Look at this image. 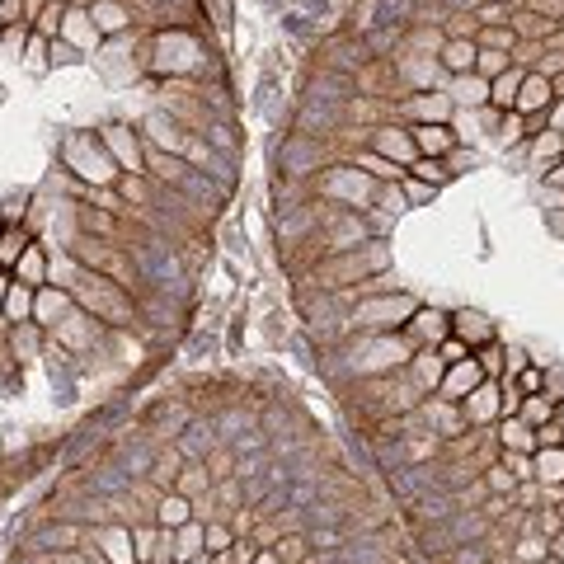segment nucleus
<instances>
[{
	"label": "nucleus",
	"instance_id": "obj_1",
	"mask_svg": "<svg viewBox=\"0 0 564 564\" xmlns=\"http://www.w3.org/2000/svg\"><path fill=\"white\" fill-rule=\"evenodd\" d=\"M485 531H489V518L479 513V508H457L451 518L423 527V531H418V546L428 550V555H447V550H457V546L479 541Z\"/></svg>",
	"mask_w": 564,
	"mask_h": 564
},
{
	"label": "nucleus",
	"instance_id": "obj_2",
	"mask_svg": "<svg viewBox=\"0 0 564 564\" xmlns=\"http://www.w3.org/2000/svg\"><path fill=\"white\" fill-rule=\"evenodd\" d=\"M438 485V466H395L390 470V489L400 494V503H414L423 489Z\"/></svg>",
	"mask_w": 564,
	"mask_h": 564
},
{
	"label": "nucleus",
	"instance_id": "obj_3",
	"mask_svg": "<svg viewBox=\"0 0 564 564\" xmlns=\"http://www.w3.org/2000/svg\"><path fill=\"white\" fill-rule=\"evenodd\" d=\"M80 546V527L76 522H56V527H43L28 536V546L24 550H34V555H62V550H76Z\"/></svg>",
	"mask_w": 564,
	"mask_h": 564
},
{
	"label": "nucleus",
	"instance_id": "obj_4",
	"mask_svg": "<svg viewBox=\"0 0 564 564\" xmlns=\"http://www.w3.org/2000/svg\"><path fill=\"white\" fill-rule=\"evenodd\" d=\"M414 518H418V527H428V522H442V518H451V513H457V494H451V489H442V485H433V489H423L414 503Z\"/></svg>",
	"mask_w": 564,
	"mask_h": 564
},
{
	"label": "nucleus",
	"instance_id": "obj_5",
	"mask_svg": "<svg viewBox=\"0 0 564 564\" xmlns=\"http://www.w3.org/2000/svg\"><path fill=\"white\" fill-rule=\"evenodd\" d=\"M95 541H99V550L108 555V564H136L132 531H127L123 522H104V527L95 531Z\"/></svg>",
	"mask_w": 564,
	"mask_h": 564
},
{
	"label": "nucleus",
	"instance_id": "obj_6",
	"mask_svg": "<svg viewBox=\"0 0 564 564\" xmlns=\"http://www.w3.org/2000/svg\"><path fill=\"white\" fill-rule=\"evenodd\" d=\"M197 555H207V527L193 518V522L175 527V564H188Z\"/></svg>",
	"mask_w": 564,
	"mask_h": 564
},
{
	"label": "nucleus",
	"instance_id": "obj_7",
	"mask_svg": "<svg viewBox=\"0 0 564 564\" xmlns=\"http://www.w3.org/2000/svg\"><path fill=\"white\" fill-rule=\"evenodd\" d=\"M212 447H217V428H212V423H188V428L179 433V457H188V461H207Z\"/></svg>",
	"mask_w": 564,
	"mask_h": 564
},
{
	"label": "nucleus",
	"instance_id": "obj_8",
	"mask_svg": "<svg viewBox=\"0 0 564 564\" xmlns=\"http://www.w3.org/2000/svg\"><path fill=\"white\" fill-rule=\"evenodd\" d=\"M156 522L169 527V531L184 527V522H193V499H188V494H165L160 508H156Z\"/></svg>",
	"mask_w": 564,
	"mask_h": 564
},
{
	"label": "nucleus",
	"instance_id": "obj_9",
	"mask_svg": "<svg viewBox=\"0 0 564 564\" xmlns=\"http://www.w3.org/2000/svg\"><path fill=\"white\" fill-rule=\"evenodd\" d=\"M127 485H132V475H127L123 466H104V470H95V475H90V489H95L99 499L127 494Z\"/></svg>",
	"mask_w": 564,
	"mask_h": 564
},
{
	"label": "nucleus",
	"instance_id": "obj_10",
	"mask_svg": "<svg viewBox=\"0 0 564 564\" xmlns=\"http://www.w3.org/2000/svg\"><path fill=\"white\" fill-rule=\"evenodd\" d=\"M141 268H146V277H156V282L175 277V259H169L165 245H141Z\"/></svg>",
	"mask_w": 564,
	"mask_h": 564
},
{
	"label": "nucleus",
	"instance_id": "obj_11",
	"mask_svg": "<svg viewBox=\"0 0 564 564\" xmlns=\"http://www.w3.org/2000/svg\"><path fill=\"white\" fill-rule=\"evenodd\" d=\"M546 555H550V541H546V536H536V531H527V536L513 541V559H522V564H541Z\"/></svg>",
	"mask_w": 564,
	"mask_h": 564
},
{
	"label": "nucleus",
	"instance_id": "obj_12",
	"mask_svg": "<svg viewBox=\"0 0 564 564\" xmlns=\"http://www.w3.org/2000/svg\"><path fill=\"white\" fill-rule=\"evenodd\" d=\"M282 564H301L306 555H310V541H306V536L301 531H292V536H282V541H277V550H273Z\"/></svg>",
	"mask_w": 564,
	"mask_h": 564
},
{
	"label": "nucleus",
	"instance_id": "obj_13",
	"mask_svg": "<svg viewBox=\"0 0 564 564\" xmlns=\"http://www.w3.org/2000/svg\"><path fill=\"white\" fill-rule=\"evenodd\" d=\"M156 541H160V531H156V527H132L136 564H156Z\"/></svg>",
	"mask_w": 564,
	"mask_h": 564
},
{
	"label": "nucleus",
	"instance_id": "obj_14",
	"mask_svg": "<svg viewBox=\"0 0 564 564\" xmlns=\"http://www.w3.org/2000/svg\"><path fill=\"white\" fill-rule=\"evenodd\" d=\"M447 564H489V546H485V536L470 546H457V550H447Z\"/></svg>",
	"mask_w": 564,
	"mask_h": 564
},
{
	"label": "nucleus",
	"instance_id": "obj_15",
	"mask_svg": "<svg viewBox=\"0 0 564 564\" xmlns=\"http://www.w3.org/2000/svg\"><path fill=\"white\" fill-rule=\"evenodd\" d=\"M306 541L316 550H338V546H344V527H310Z\"/></svg>",
	"mask_w": 564,
	"mask_h": 564
},
{
	"label": "nucleus",
	"instance_id": "obj_16",
	"mask_svg": "<svg viewBox=\"0 0 564 564\" xmlns=\"http://www.w3.org/2000/svg\"><path fill=\"white\" fill-rule=\"evenodd\" d=\"M231 546H236V531L221 527V522H207V555H221V550H231Z\"/></svg>",
	"mask_w": 564,
	"mask_h": 564
},
{
	"label": "nucleus",
	"instance_id": "obj_17",
	"mask_svg": "<svg viewBox=\"0 0 564 564\" xmlns=\"http://www.w3.org/2000/svg\"><path fill=\"white\" fill-rule=\"evenodd\" d=\"M536 475H541V485H559V479H564V457H559V451H546Z\"/></svg>",
	"mask_w": 564,
	"mask_h": 564
},
{
	"label": "nucleus",
	"instance_id": "obj_18",
	"mask_svg": "<svg viewBox=\"0 0 564 564\" xmlns=\"http://www.w3.org/2000/svg\"><path fill=\"white\" fill-rule=\"evenodd\" d=\"M513 485H518V475L508 470V466H499V470L485 475V489H489V494H513Z\"/></svg>",
	"mask_w": 564,
	"mask_h": 564
},
{
	"label": "nucleus",
	"instance_id": "obj_19",
	"mask_svg": "<svg viewBox=\"0 0 564 564\" xmlns=\"http://www.w3.org/2000/svg\"><path fill=\"white\" fill-rule=\"evenodd\" d=\"M179 489L184 494H207V475L203 470H179Z\"/></svg>",
	"mask_w": 564,
	"mask_h": 564
},
{
	"label": "nucleus",
	"instance_id": "obj_20",
	"mask_svg": "<svg viewBox=\"0 0 564 564\" xmlns=\"http://www.w3.org/2000/svg\"><path fill=\"white\" fill-rule=\"evenodd\" d=\"M231 559H236V564H254V559H259V541H249V536H240V541L231 546Z\"/></svg>",
	"mask_w": 564,
	"mask_h": 564
},
{
	"label": "nucleus",
	"instance_id": "obj_21",
	"mask_svg": "<svg viewBox=\"0 0 564 564\" xmlns=\"http://www.w3.org/2000/svg\"><path fill=\"white\" fill-rule=\"evenodd\" d=\"M479 381V367L475 362H466V367H457V372H451V390H466V386H475Z\"/></svg>",
	"mask_w": 564,
	"mask_h": 564
},
{
	"label": "nucleus",
	"instance_id": "obj_22",
	"mask_svg": "<svg viewBox=\"0 0 564 564\" xmlns=\"http://www.w3.org/2000/svg\"><path fill=\"white\" fill-rule=\"evenodd\" d=\"M418 141H423V151H442V146H447V136H442V132H433V127H423V132H418Z\"/></svg>",
	"mask_w": 564,
	"mask_h": 564
},
{
	"label": "nucleus",
	"instance_id": "obj_23",
	"mask_svg": "<svg viewBox=\"0 0 564 564\" xmlns=\"http://www.w3.org/2000/svg\"><path fill=\"white\" fill-rule=\"evenodd\" d=\"M527 418H531V423H546V418H550V405H546V400H531V405H527Z\"/></svg>",
	"mask_w": 564,
	"mask_h": 564
},
{
	"label": "nucleus",
	"instance_id": "obj_24",
	"mask_svg": "<svg viewBox=\"0 0 564 564\" xmlns=\"http://www.w3.org/2000/svg\"><path fill=\"white\" fill-rule=\"evenodd\" d=\"M546 99V85H527V95H522V104L531 108V104H541Z\"/></svg>",
	"mask_w": 564,
	"mask_h": 564
},
{
	"label": "nucleus",
	"instance_id": "obj_25",
	"mask_svg": "<svg viewBox=\"0 0 564 564\" xmlns=\"http://www.w3.org/2000/svg\"><path fill=\"white\" fill-rule=\"evenodd\" d=\"M15 564H52V555H34V550H24Z\"/></svg>",
	"mask_w": 564,
	"mask_h": 564
},
{
	"label": "nucleus",
	"instance_id": "obj_26",
	"mask_svg": "<svg viewBox=\"0 0 564 564\" xmlns=\"http://www.w3.org/2000/svg\"><path fill=\"white\" fill-rule=\"evenodd\" d=\"M550 555L564 564V531H559V536H550Z\"/></svg>",
	"mask_w": 564,
	"mask_h": 564
},
{
	"label": "nucleus",
	"instance_id": "obj_27",
	"mask_svg": "<svg viewBox=\"0 0 564 564\" xmlns=\"http://www.w3.org/2000/svg\"><path fill=\"white\" fill-rule=\"evenodd\" d=\"M10 310H15V316H24V310H28V297H24V292H15V297H10Z\"/></svg>",
	"mask_w": 564,
	"mask_h": 564
},
{
	"label": "nucleus",
	"instance_id": "obj_28",
	"mask_svg": "<svg viewBox=\"0 0 564 564\" xmlns=\"http://www.w3.org/2000/svg\"><path fill=\"white\" fill-rule=\"evenodd\" d=\"M254 564H282V559H277L273 550H259V559H254Z\"/></svg>",
	"mask_w": 564,
	"mask_h": 564
},
{
	"label": "nucleus",
	"instance_id": "obj_29",
	"mask_svg": "<svg viewBox=\"0 0 564 564\" xmlns=\"http://www.w3.org/2000/svg\"><path fill=\"white\" fill-rule=\"evenodd\" d=\"M188 564H212V555H197V559H188Z\"/></svg>",
	"mask_w": 564,
	"mask_h": 564
},
{
	"label": "nucleus",
	"instance_id": "obj_30",
	"mask_svg": "<svg viewBox=\"0 0 564 564\" xmlns=\"http://www.w3.org/2000/svg\"><path fill=\"white\" fill-rule=\"evenodd\" d=\"M541 564H559V559H555V555H546V559H541Z\"/></svg>",
	"mask_w": 564,
	"mask_h": 564
},
{
	"label": "nucleus",
	"instance_id": "obj_31",
	"mask_svg": "<svg viewBox=\"0 0 564 564\" xmlns=\"http://www.w3.org/2000/svg\"><path fill=\"white\" fill-rule=\"evenodd\" d=\"M559 179H564V169H559Z\"/></svg>",
	"mask_w": 564,
	"mask_h": 564
}]
</instances>
